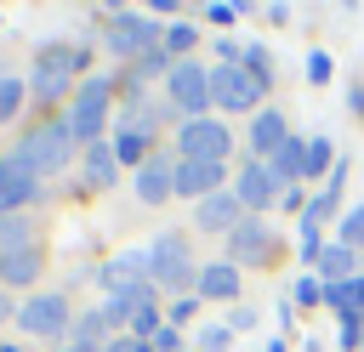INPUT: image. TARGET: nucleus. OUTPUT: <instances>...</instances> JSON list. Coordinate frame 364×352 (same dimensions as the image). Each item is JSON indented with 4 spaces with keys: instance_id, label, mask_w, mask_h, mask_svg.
I'll return each mask as SVG.
<instances>
[{
    "instance_id": "nucleus-35",
    "label": "nucleus",
    "mask_w": 364,
    "mask_h": 352,
    "mask_svg": "<svg viewBox=\"0 0 364 352\" xmlns=\"http://www.w3.org/2000/svg\"><path fill=\"white\" fill-rule=\"evenodd\" d=\"M176 346H182V335H176L171 324H159V329H154V341H148V352H176Z\"/></svg>"
},
{
    "instance_id": "nucleus-22",
    "label": "nucleus",
    "mask_w": 364,
    "mask_h": 352,
    "mask_svg": "<svg viewBox=\"0 0 364 352\" xmlns=\"http://www.w3.org/2000/svg\"><path fill=\"white\" fill-rule=\"evenodd\" d=\"M341 187H347V159L330 170L324 193H318V199H307V216H313V221H324V216H341Z\"/></svg>"
},
{
    "instance_id": "nucleus-6",
    "label": "nucleus",
    "mask_w": 364,
    "mask_h": 352,
    "mask_svg": "<svg viewBox=\"0 0 364 352\" xmlns=\"http://www.w3.org/2000/svg\"><path fill=\"white\" fill-rule=\"evenodd\" d=\"M80 68H85V51L68 45V40H51V45L34 51V79H28V91H34V97H63V91H68V74H80Z\"/></svg>"
},
{
    "instance_id": "nucleus-29",
    "label": "nucleus",
    "mask_w": 364,
    "mask_h": 352,
    "mask_svg": "<svg viewBox=\"0 0 364 352\" xmlns=\"http://www.w3.org/2000/svg\"><path fill=\"white\" fill-rule=\"evenodd\" d=\"M193 40H199V28H193V23H171L159 45H165V57H182V51H193Z\"/></svg>"
},
{
    "instance_id": "nucleus-13",
    "label": "nucleus",
    "mask_w": 364,
    "mask_h": 352,
    "mask_svg": "<svg viewBox=\"0 0 364 352\" xmlns=\"http://www.w3.org/2000/svg\"><path fill=\"white\" fill-rule=\"evenodd\" d=\"M34 193H40V182H34L17 159H0V221H6V216H23V210L34 204Z\"/></svg>"
},
{
    "instance_id": "nucleus-11",
    "label": "nucleus",
    "mask_w": 364,
    "mask_h": 352,
    "mask_svg": "<svg viewBox=\"0 0 364 352\" xmlns=\"http://www.w3.org/2000/svg\"><path fill=\"white\" fill-rule=\"evenodd\" d=\"M233 193H239V204H245V210H267V204H279L284 182L273 176V165L250 159V165H239V176H233Z\"/></svg>"
},
{
    "instance_id": "nucleus-20",
    "label": "nucleus",
    "mask_w": 364,
    "mask_h": 352,
    "mask_svg": "<svg viewBox=\"0 0 364 352\" xmlns=\"http://www.w3.org/2000/svg\"><path fill=\"white\" fill-rule=\"evenodd\" d=\"M108 335H114V318H108L102 307L74 318V346H91V352H102V346H108Z\"/></svg>"
},
{
    "instance_id": "nucleus-28",
    "label": "nucleus",
    "mask_w": 364,
    "mask_h": 352,
    "mask_svg": "<svg viewBox=\"0 0 364 352\" xmlns=\"http://www.w3.org/2000/svg\"><path fill=\"white\" fill-rule=\"evenodd\" d=\"M341 159H336V148L324 142V136H307V176H330Z\"/></svg>"
},
{
    "instance_id": "nucleus-37",
    "label": "nucleus",
    "mask_w": 364,
    "mask_h": 352,
    "mask_svg": "<svg viewBox=\"0 0 364 352\" xmlns=\"http://www.w3.org/2000/svg\"><path fill=\"white\" fill-rule=\"evenodd\" d=\"M290 295H296V307H313V301L324 295V284H318V278H301V284H296Z\"/></svg>"
},
{
    "instance_id": "nucleus-40",
    "label": "nucleus",
    "mask_w": 364,
    "mask_h": 352,
    "mask_svg": "<svg viewBox=\"0 0 364 352\" xmlns=\"http://www.w3.org/2000/svg\"><path fill=\"white\" fill-rule=\"evenodd\" d=\"M102 352H148V341H136V335H119V341H108Z\"/></svg>"
},
{
    "instance_id": "nucleus-45",
    "label": "nucleus",
    "mask_w": 364,
    "mask_h": 352,
    "mask_svg": "<svg viewBox=\"0 0 364 352\" xmlns=\"http://www.w3.org/2000/svg\"><path fill=\"white\" fill-rule=\"evenodd\" d=\"M358 352H364V346H358Z\"/></svg>"
},
{
    "instance_id": "nucleus-17",
    "label": "nucleus",
    "mask_w": 364,
    "mask_h": 352,
    "mask_svg": "<svg viewBox=\"0 0 364 352\" xmlns=\"http://www.w3.org/2000/svg\"><path fill=\"white\" fill-rule=\"evenodd\" d=\"M222 187V165H205V159H176V193L182 199H210Z\"/></svg>"
},
{
    "instance_id": "nucleus-41",
    "label": "nucleus",
    "mask_w": 364,
    "mask_h": 352,
    "mask_svg": "<svg viewBox=\"0 0 364 352\" xmlns=\"http://www.w3.org/2000/svg\"><path fill=\"white\" fill-rule=\"evenodd\" d=\"M279 204H284V210H301V216H307V199H301V187H284V193H279Z\"/></svg>"
},
{
    "instance_id": "nucleus-24",
    "label": "nucleus",
    "mask_w": 364,
    "mask_h": 352,
    "mask_svg": "<svg viewBox=\"0 0 364 352\" xmlns=\"http://www.w3.org/2000/svg\"><path fill=\"white\" fill-rule=\"evenodd\" d=\"M267 165H273V176H279V182H290V176H307V136H290V142H284V148H279Z\"/></svg>"
},
{
    "instance_id": "nucleus-1",
    "label": "nucleus",
    "mask_w": 364,
    "mask_h": 352,
    "mask_svg": "<svg viewBox=\"0 0 364 352\" xmlns=\"http://www.w3.org/2000/svg\"><path fill=\"white\" fill-rule=\"evenodd\" d=\"M74 131H68V119H40V125H28L23 131V142H17V165L40 182V176H51V170H68V159H74Z\"/></svg>"
},
{
    "instance_id": "nucleus-7",
    "label": "nucleus",
    "mask_w": 364,
    "mask_h": 352,
    "mask_svg": "<svg viewBox=\"0 0 364 352\" xmlns=\"http://www.w3.org/2000/svg\"><path fill=\"white\" fill-rule=\"evenodd\" d=\"M228 148H233V136H228V125H222V119H182V131H176V159L222 165V159H228Z\"/></svg>"
},
{
    "instance_id": "nucleus-42",
    "label": "nucleus",
    "mask_w": 364,
    "mask_h": 352,
    "mask_svg": "<svg viewBox=\"0 0 364 352\" xmlns=\"http://www.w3.org/2000/svg\"><path fill=\"white\" fill-rule=\"evenodd\" d=\"M0 318H17V307L6 301V290H0Z\"/></svg>"
},
{
    "instance_id": "nucleus-43",
    "label": "nucleus",
    "mask_w": 364,
    "mask_h": 352,
    "mask_svg": "<svg viewBox=\"0 0 364 352\" xmlns=\"http://www.w3.org/2000/svg\"><path fill=\"white\" fill-rule=\"evenodd\" d=\"M57 352H91V346H74V341H68V346H57Z\"/></svg>"
},
{
    "instance_id": "nucleus-38",
    "label": "nucleus",
    "mask_w": 364,
    "mask_h": 352,
    "mask_svg": "<svg viewBox=\"0 0 364 352\" xmlns=\"http://www.w3.org/2000/svg\"><path fill=\"white\" fill-rule=\"evenodd\" d=\"M307 79H330V57H324V51L307 57Z\"/></svg>"
},
{
    "instance_id": "nucleus-23",
    "label": "nucleus",
    "mask_w": 364,
    "mask_h": 352,
    "mask_svg": "<svg viewBox=\"0 0 364 352\" xmlns=\"http://www.w3.org/2000/svg\"><path fill=\"white\" fill-rule=\"evenodd\" d=\"M318 267H324V284H347V278H358V250H347V244H324Z\"/></svg>"
},
{
    "instance_id": "nucleus-18",
    "label": "nucleus",
    "mask_w": 364,
    "mask_h": 352,
    "mask_svg": "<svg viewBox=\"0 0 364 352\" xmlns=\"http://www.w3.org/2000/svg\"><path fill=\"white\" fill-rule=\"evenodd\" d=\"M193 290H199L205 301H233V295H239V267H233V261H205Z\"/></svg>"
},
{
    "instance_id": "nucleus-36",
    "label": "nucleus",
    "mask_w": 364,
    "mask_h": 352,
    "mask_svg": "<svg viewBox=\"0 0 364 352\" xmlns=\"http://www.w3.org/2000/svg\"><path fill=\"white\" fill-rule=\"evenodd\" d=\"M239 17V6H228V0H216V6H205V23H216V28H228Z\"/></svg>"
},
{
    "instance_id": "nucleus-10",
    "label": "nucleus",
    "mask_w": 364,
    "mask_h": 352,
    "mask_svg": "<svg viewBox=\"0 0 364 352\" xmlns=\"http://www.w3.org/2000/svg\"><path fill=\"white\" fill-rule=\"evenodd\" d=\"M148 307H159V290H154V278H125V284H108V301H102V312L114 318V329H131V318H136V312H148Z\"/></svg>"
},
{
    "instance_id": "nucleus-2",
    "label": "nucleus",
    "mask_w": 364,
    "mask_h": 352,
    "mask_svg": "<svg viewBox=\"0 0 364 352\" xmlns=\"http://www.w3.org/2000/svg\"><path fill=\"white\" fill-rule=\"evenodd\" d=\"M108 119H114V79H108V74H85L80 91H74V102H68V131H74V142L91 148Z\"/></svg>"
},
{
    "instance_id": "nucleus-12",
    "label": "nucleus",
    "mask_w": 364,
    "mask_h": 352,
    "mask_svg": "<svg viewBox=\"0 0 364 352\" xmlns=\"http://www.w3.org/2000/svg\"><path fill=\"white\" fill-rule=\"evenodd\" d=\"M273 250H279V238H273L267 221H256V216H245V221L228 233V255H233V267H239V261L262 267V261H273Z\"/></svg>"
},
{
    "instance_id": "nucleus-26",
    "label": "nucleus",
    "mask_w": 364,
    "mask_h": 352,
    "mask_svg": "<svg viewBox=\"0 0 364 352\" xmlns=\"http://www.w3.org/2000/svg\"><path fill=\"white\" fill-rule=\"evenodd\" d=\"M125 278H148V250H125L102 267V284H125Z\"/></svg>"
},
{
    "instance_id": "nucleus-33",
    "label": "nucleus",
    "mask_w": 364,
    "mask_h": 352,
    "mask_svg": "<svg viewBox=\"0 0 364 352\" xmlns=\"http://www.w3.org/2000/svg\"><path fill=\"white\" fill-rule=\"evenodd\" d=\"M336 341L358 352V346H364V318H341V324H336Z\"/></svg>"
},
{
    "instance_id": "nucleus-27",
    "label": "nucleus",
    "mask_w": 364,
    "mask_h": 352,
    "mask_svg": "<svg viewBox=\"0 0 364 352\" xmlns=\"http://www.w3.org/2000/svg\"><path fill=\"white\" fill-rule=\"evenodd\" d=\"M23 97H28V85H23V74H0V125H6V119H17V108H23Z\"/></svg>"
},
{
    "instance_id": "nucleus-19",
    "label": "nucleus",
    "mask_w": 364,
    "mask_h": 352,
    "mask_svg": "<svg viewBox=\"0 0 364 352\" xmlns=\"http://www.w3.org/2000/svg\"><path fill=\"white\" fill-rule=\"evenodd\" d=\"M40 278V250L28 244V250H6L0 255V284H11V290H23V284H34Z\"/></svg>"
},
{
    "instance_id": "nucleus-14",
    "label": "nucleus",
    "mask_w": 364,
    "mask_h": 352,
    "mask_svg": "<svg viewBox=\"0 0 364 352\" xmlns=\"http://www.w3.org/2000/svg\"><path fill=\"white\" fill-rule=\"evenodd\" d=\"M193 221H199L205 233H233V227L245 221V204H239V193H233V187H216L210 199H199Z\"/></svg>"
},
{
    "instance_id": "nucleus-5",
    "label": "nucleus",
    "mask_w": 364,
    "mask_h": 352,
    "mask_svg": "<svg viewBox=\"0 0 364 352\" xmlns=\"http://www.w3.org/2000/svg\"><path fill=\"white\" fill-rule=\"evenodd\" d=\"M165 97H171V114H188V119H210L216 97H210V68L205 62H176L165 74Z\"/></svg>"
},
{
    "instance_id": "nucleus-4",
    "label": "nucleus",
    "mask_w": 364,
    "mask_h": 352,
    "mask_svg": "<svg viewBox=\"0 0 364 352\" xmlns=\"http://www.w3.org/2000/svg\"><path fill=\"white\" fill-rule=\"evenodd\" d=\"M148 278H154V290H188V284H199V267H193V250H188L182 233H159L154 238Z\"/></svg>"
},
{
    "instance_id": "nucleus-8",
    "label": "nucleus",
    "mask_w": 364,
    "mask_h": 352,
    "mask_svg": "<svg viewBox=\"0 0 364 352\" xmlns=\"http://www.w3.org/2000/svg\"><path fill=\"white\" fill-rule=\"evenodd\" d=\"M17 324H23L28 335H63V329H74V307H68V295L40 290V295H28V301L17 307Z\"/></svg>"
},
{
    "instance_id": "nucleus-9",
    "label": "nucleus",
    "mask_w": 364,
    "mask_h": 352,
    "mask_svg": "<svg viewBox=\"0 0 364 352\" xmlns=\"http://www.w3.org/2000/svg\"><path fill=\"white\" fill-rule=\"evenodd\" d=\"M210 97H216V108H228V114H250V108L262 102V85H256L239 62H216V68H210Z\"/></svg>"
},
{
    "instance_id": "nucleus-15",
    "label": "nucleus",
    "mask_w": 364,
    "mask_h": 352,
    "mask_svg": "<svg viewBox=\"0 0 364 352\" xmlns=\"http://www.w3.org/2000/svg\"><path fill=\"white\" fill-rule=\"evenodd\" d=\"M284 142H290V125H284V114H279V108H262V114L250 119V159H262V165H267V159H273Z\"/></svg>"
},
{
    "instance_id": "nucleus-25",
    "label": "nucleus",
    "mask_w": 364,
    "mask_h": 352,
    "mask_svg": "<svg viewBox=\"0 0 364 352\" xmlns=\"http://www.w3.org/2000/svg\"><path fill=\"white\" fill-rule=\"evenodd\" d=\"M114 170H119L114 142H91V148H85V182H91V187H108V182H114Z\"/></svg>"
},
{
    "instance_id": "nucleus-16",
    "label": "nucleus",
    "mask_w": 364,
    "mask_h": 352,
    "mask_svg": "<svg viewBox=\"0 0 364 352\" xmlns=\"http://www.w3.org/2000/svg\"><path fill=\"white\" fill-rule=\"evenodd\" d=\"M171 193H176V159L154 153V159L136 170V199H142V204H165Z\"/></svg>"
},
{
    "instance_id": "nucleus-3",
    "label": "nucleus",
    "mask_w": 364,
    "mask_h": 352,
    "mask_svg": "<svg viewBox=\"0 0 364 352\" xmlns=\"http://www.w3.org/2000/svg\"><path fill=\"white\" fill-rule=\"evenodd\" d=\"M102 40H108V51H114V57H131V62H136L142 51H159L165 28H159L154 17H142V11H131V6H114V11H108Z\"/></svg>"
},
{
    "instance_id": "nucleus-31",
    "label": "nucleus",
    "mask_w": 364,
    "mask_h": 352,
    "mask_svg": "<svg viewBox=\"0 0 364 352\" xmlns=\"http://www.w3.org/2000/svg\"><path fill=\"white\" fill-rule=\"evenodd\" d=\"M28 244H34V238H28V221H23V216H6V221H0V255H6V250H28Z\"/></svg>"
},
{
    "instance_id": "nucleus-21",
    "label": "nucleus",
    "mask_w": 364,
    "mask_h": 352,
    "mask_svg": "<svg viewBox=\"0 0 364 352\" xmlns=\"http://www.w3.org/2000/svg\"><path fill=\"white\" fill-rule=\"evenodd\" d=\"M324 301L336 307V318H364V273L347 284H324Z\"/></svg>"
},
{
    "instance_id": "nucleus-30",
    "label": "nucleus",
    "mask_w": 364,
    "mask_h": 352,
    "mask_svg": "<svg viewBox=\"0 0 364 352\" xmlns=\"http://www.w3.org/2000/svg\"><path fill=\"white\" fill-rule=\"evenodd\" d=\"M171 68H176V62H171L165 45H159V51H142V57L131 62V79H154V74H171Z\"/></svg>"
},
{
    "instance_id": "nucleus-32",
    "label": "nucleus",
    "mask_w": 364,
    "mask_h": 352,
    "mask_svg": "<svg viewBox=\"0 0 364 352\" xmlns=\"http://www.w3.org/2000/svg\"><path fill=\"white\" fill-rule=\"evenodd\" d=\"M336 244H347V250H358V244H364V204H353V210L341 216V233H336Z\"/></svg>"
},
{
    "instance_id": "nucleus-39",
    "label": "nucleus",
    "mask_w": 364,
    "mask_h": 352,
    "mask_svg": "<svg viewBox=\"0 0 364 352\" xmlns=\"http://www.w3.org/2000/svg\"><path fill=\"white\" fill-rule=\"evenodd\" d=\"M193 312H199V301H171V329H176V324H188Z\"/></svg>"
},
{
    "instance_id": "nucleus-44",
    "label": "nucleus",
    "mask_w": 364,
    "mask_h": 352,
    "mask_svg": "<svg viewBox=\"0 0 364 352\" xmlns=\"http://www.w3.org/2000/svg\"><path fill=\"white\" fill-rule=\"evenodd\" d=\"M0 352H17V346H0Z\"/></svg>"
},
{
    "instance_id": "nucleus-34",
    "label": "nucleus",
    "mask_w": 364,
    "mask_h": 352,
    "mask_svg": "<svg viewBox=\"0 0 364 352\" xmlns=\"http://www.w3.org/2000/svg\"><path fill=\"white\" fill-rule=\"evenodd\" d=\"M228 341H233V329H228V324H205V335H199V346H205V352H222Z\"/></svg>"
}]
</instances>
